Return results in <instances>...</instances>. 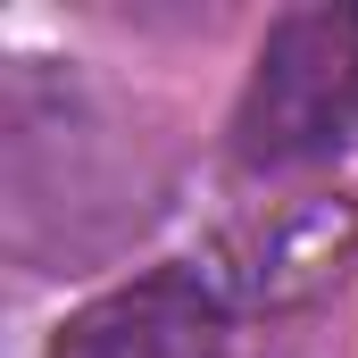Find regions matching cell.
<instances>
[{
  "instance_id": "cell-3",
  "label": "cell",
  "mask_w": 358,
  "mask_h": 358,
  "mask_svg": "<svg viewBox=\"0 0 358 358\" xmlns=\"http://www.w3.org/2000/svg\"><path fill=\"white\" fill-rule=\"evenodd\" d=\"M225 317L234 308L208 292L200 267H159L84 300L59 325L50 358H225Z\"/></svg>"
},
{
  "instance_id": "cell-2",
  "label": "cell",
  "mask_w": 358,
  "mask_h": 358,
  "mask_svg": "<svg viewBox=\"0 0 358 358\" xmlns=\"http://www.w3.org/2000/svg\"><path fill=\"white\" fill-rule=\"evenodd\" d=\"M358 250V200L342 192H292L259 217H242L217 250H208V292L225 308H300L308 292H325Z\"/></svg>"
},
{
  "instance_id": "cell-1",
  "label": "cell",
  "mask_w": 358,
  "mask_h": 358,
  "mask_svg": "<svg viewBox=\"0 0 358 358\" xmlns=\"http://www.w3.org/2000/svg\"><path fill=\"white\" fill-rule=\"evenodd\" d=\"M342 150H358V8L325 0L267 25L234 100V159L250 176H300Z\"/></svg>"
}]
</instances>
